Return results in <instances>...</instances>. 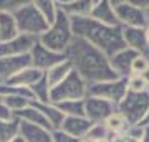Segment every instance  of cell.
I'll use <instances>...</instances> for the list:
<instances>
[{
  "instance_id": "34",
  "label": "cell",
  "mask_w": 149,
  "mask_h": 142,
  "mask_svg": "<svg viewBox=\"0 0 149 142\" xmlns=\"http://www.w3.org/2000/svg\"><path fill=\"white\" fill-rule=\"evenodd\" d=\"M25 0H0V13L13 15L20 7H23Z\"/></svg>"
},
{
  "instance_id": "4",
  "label": "cell",
  "mask_w": 149,
  "mask_h": 142,
  "mask_svg": "<svg viewBox=\"0 0 149 142\" xmlns=\"http://www.w3.org/2000/svg\"><path fill=\"white\" fill-rule=\"evenodd\" d=\"M13 18L20 35L40 38L48 30V23L35 7V2H25L23 7H20L13 13Z\"/></svg>"
},
{
  "instance_id": "29",
  "label": "cell",
  "mask_w": 149,
  "mask_h": 142,
  "mask_svg": "<svg viewBox=\"0 0 149 142\" xmlns=\"http://www.w3.org/2000/svg\"><path fill=\"white\" fill-rule=\"evenodd\" d=\"M0 96L2 98H5V96H20V98L33 101V94H32V91H30V88L15 86V84H8V83L0 84Z\"/></svg>"
},
{
  "instance_id": "21",
  "label": "cell",
  "mask_w": 149,
  "mask_h": 142,
  "mask_svg": "<svg viewBox=\"0 0 149 142\" xmlns=\"http://www.w3.org/2000/svg\"><path fill=\"white\" fill-rule=\"evenodd\" d=\"M71 71H73V66H71V63L68 60H65V61L58 63L56 66H53L52 69H48L45 73V76H47V81L50 84V88H55L56 84H60Z\"/></svg>"
},
{
  "instance_id": "19",
  "label": "cell",
  "mask_w": 149,
  "mask_h": 142,
  "mask_svg": "<svg viewBox=\"0 0 149 142\" xmlns=\"http://www.w3.org/2000/svg\"><path fill=\"white\" fill-rule=\"evenodd\" d=\"M52 132L53 131H50V129L20 122V136L23 137L25 142H53Z\"/></svg>"
},
{
  "instance_id": "28",
  "label": "cell",
  "mask_w": 149,
  "mask_h": 142,
  "mask_svg": "<svg viewBox=\"0 0 149 142\" xmlns=\"http://www.w3.org/2000/svg\"><path fill=\"white\" fill-rule=\"evenodd\" d=\"M33 94V101L35 103H42V104H48L50 103V93H52V88H50V84L47 81V76H43L40 81L33 84L32 88H30Z\"/></svg>"
},
{
  "instance_id": "38",
  "label": "cell",
  "mask_w": 149,
  "mask_h": 142,
  "mask_svg": "<svg viewBox=\"0 0 149 142\" xmlns=\"http://www.w3.org/2000/svg\"><path fill=\"white\" fill-rule=\"evenodd\" d=\"M144 18H146V23L149 25V5L144 8Z\"/></svg>"
},
{
  "instance_id": "32",
  "label": "cell",
  "mask_w": 149,
  "mask_h": 142,
  "mask_svg": "<svg viewBox=\"0 0 149 142\" xmlns=\"http://www.w3.org/2000/svg\"><path fill=\"white\" fill-rule=\"evenodd\" d=\"M128 91H131V93H146V91H149V83L146 81L144 76L131 74L128 78Z\"/></svg>"
},
{
  "instance_id": "33",
  "label": "cell",
  "mask_w": 149,
  "mask_h": 142,
  "mask_svg": "<svg viewBox=\"0 0 149 142\" xmlns=\"http://www.w3.org/2000/svg\"><path fill=\"white\" fill-rule=\"evenodd\" d=\"M149 69V56L146 55H138L136 60L133 61V66H131V74H136V76H144Z\"/></svg>"
},
{
  "instance_id": "18",
  "label": "cell",
  "mask_w": 149,
  "mask_h": 142,
  "mask_svg": "<svg viewBox=\"0 0 149 142\" xmlns=\"http://www.w3.org/2000/svg\"><path fill=\"white\" fill-rule=\"evenodd\" d=\"M15 119H18L20 122H25V124H32V126H38V127H43V129H50L53 131L50 122L47 121V117L42 114V111L38 109L37 106H33V103H30L28 107L22 109L20 112H15L13 114Z\"/></svg>"
},
{
  "instance_id": "43",
  "label": "cell",
  "mask_w": 149,
  "mask_h": 142,
  "mask_svg": "<svg viewBox=\"0 0 149 142\" xmlns=\"http://www.w3.org/2000/svg\"><path fill=\"white\" fill-rule=\"evenodd\" d=\"M78 142H91V141H88V139H80Z\"/></svg>"
},
{
  "instance_id": "24",
  "label": "cell",
  "mask_w": 149,
  "mask_h": 142,
  "mask_svg": "<svg viewBox=\"0 0 149 142\" xmlns=\"http://www.w3.org/2000/svg\"><path fill=\"white\" fill-rule=\"evenodd\" d=\"M65 117H83L85 116V99L65 101L60 104H55ZM86 117V116H85Z\"/></svg>"
},
{
  "instance_id": "14",
  "label": "cell",
  "mask_w": 149,
  "mask_h": 142,
  "mask_svg": "<svg viewBox=\"0 0 149 142\" xmlns=\"http://www.w3.org/2000/svg\"><path fill=\"white\" fill-rule=\"evenodd\" d=\"M56 7L70 18H80V17H90L95 7V0H61L56 2Z\"/></svg>"
},
{
  "instance_id": "16",
  "label": "cell",
  "mask_w": 149,
  "mask_h": 142,
  "mask_svg": "<svg viewBox=\"0 0 149 142\" xmlns=\"http://www.w3.org/2000/svg\"><path fill=\"white\" fill-rule=\"evenodd\" d=\"M123 40L124 45L131 50H134L139 55H146L149 53V45L146 40V32L144 28H123Z\"/></svg>"
},
{
  "instance_id": "36",
  "label": "cell",
  "mask_w": 149,
  "mask_h": 142,
  "mask_svg": "<svg viewBox=\"0 0 149 142\" xmlns=\"http://www.w3.org/2000/svg\"><path fill=\"white\" fill-rule=\"evenodd\" d=\"M10 119H13V114L7 109L3 103H0V122L2 121H10Z\"/></svg>"
},
{
  "instance_id": "11",
  "label": "cell",
  "mask_w": 149,
  "mask_h": 142,
  "mask_svg": "<svg viewBox=\"0 0 149 142\" xmlns=\"http://www.w3.org/2000/svg\"><path fill=\"white\" fill-rule=\"evenodd\" d=\"M32 66L30 55H20V56H7L0 58V79L2 83H8L12 78L23 71L25 68Z\"/></svg>"
},
{
  "instance_id": "37",
  "label": "cell",
  "mask_w": 149,
  "mask_h": 142,
  "mask_svg": "<svg viewBox=\"0 0 149 142\" xmlns=\"http://www.w3.org/2000/svg\"><path fill=\"white\" fill-rule=\"evenodd\" d=\"M141 142H149V127H144V134H143Z\"/></svg>"
},
{
  "instance_id": "23",
  "label": "cell",
  "mask_w": 149,
  "mask_h": 142,
  "mask_svg": "<svg viewBox=\"0 0 149 142\" xmlns=\"http://www.w3.org/2000/svg\"><path fill=\"white\" fill-rule=\"evenodd\" d=\"M33 106H37L38 109L42 111V114L45 117H47V121L50 122V126H52V129H60V126H61V122H63L65 116L60 112V109L56 107L55 104H52V103H48V104H42V103H35V101H32Z\"/></svg>"
},
{
  "instance_id": "1",
  "label": "cell",
  "mask_w": 149,
  "mask_h": 142,
  "mask_svg": "<svg viewBox=\"0 0 149 142\" xmlns=\"http://www.w3.org/2000/svg\"><path fill=\"white\" fill-rule=\"evenodd\" d=\"M65 56L88 84L118 79V74L113 71L106 55L78 37H73Z\"/></svg>"
},
{
  "instance_id": "40",
  "label": "cell",
  "mask_w": 149,
  "mask_h": 142,
  "mask_svg": "<svg viewBox=\"0 0 149 142\" xmlns=\"http://www.w3.org/2000/svg\"><path fill=\"white\" fill-rule=\"evenodd\" d=\"M144 32H146V40H148V45H149V25L144 28ZM148 55H149V53H148Z\"/></svg>"
},
{
  "instance_id": "6",
  "label": "cell",
  "mask_w": 149,
  "mask_h": 142,
  "mask_svg": "<svg viewBox=\"0 0 149 142\" xmlns=\"http://www.w3.org/2000/svg\"><path fill=\"white\" fill-rule=\"evenodd\" d=\"M86 96H88V83L73 69L61 83L56 84L55 88H52L50 103L60 104V103H65V101L86 99Z\"/></svg>"
},
{
  "instance_id": "15",
  "label": "cell",
  "mask_w": 149,
  "mask_h": 142,
  "mask_svg": "<svg viewBox=\"0 0 149 142\" xmlns=\"http://www.w3.org/2000/svg\"><path fill=\"white\" fill-rule=\"evenodd\" d=\"M90 18L108 26H121L116 18L111 0H95V7L90 13Z\"/></svg>"
},
{
  "instance_id": "9",
  "label": "cell",
  "mask_w": 149,
  "mask_h": 142,
  "mask_svg": "<svg viewBox=\"0 0 149 142\" xmlns=\"http://www.w3.org/2000/svg\"><path fill=\"white\" fill-rule=\"evenodd\" d=\"M116 112V106L109 101L86 96L85 99V116L91 124H104L108 117Z\"/></svg>"
},
{
  "instance_id": "35",
  "label": "cell",
  "mask_w": 149,
  "mask_h": 142,
  "mask_svg": "<svg viewBox=\"0 0 149 142\" xmlns=\"http://www.w3.org/2000/svg\"><path fill=\"white\" fill-rule=\"evenodd\" d=\"M52 136H53V142H78V139L68 136L66 132L60 131V129H55V131L52 132Z\"/></svg>"
},
{
  "instance_id": "17",
  "label": "cell",
  "mask_w": 149,
  "mask_h": 142,
  "mask_svg": "<svg viewBox=\"0 0 149 142\" xmlns=\"http://www.w3.org/2000/svg\"><path fill=\"white\" fill-rule=\"evenodd\" d=\"M91 124L85 116L83 117H65L61 126H60V131L66 132L68 136L74 137V139H85L88 131L91 129Z\"/></svg>"
},
{
  "instance_id": "41",
  "label": "cell",
  "mask_w": 149,
  "mask_h": 142,
  "mask_svg": "<svg viewBox=\"0 0 149 142\" xmlns=\"http://www.w3.org/2000/svg\"><path fill=\"white\" fill-rule=\"evenodd\" d=\"M10 142H25V141H23V137L22 136H18V137H15L13 141H10Z\"/></svg>"
},
{
  "instance_id": "25",
  "label": "cell",
  "mask_w": 149,
  "mask_h": 142,
  "mask_svg": "<svg viewBox=\"0 0 149 142\" xmlns=\"http://www.w3.org/2000/svg\"><path fill=\"white\" fill-rule=\"evenodd\" d=\"M104 126L108 127V131H109L111 136H121V134H126V132L129 131V127H131L128 124V121H126L118 111L116 112H113L111 116L104 121Z\"/></svg>"
},
{
  "instance_id": "27",
  "label": "cell",
  "mask_w": 149,
  "mask_h": 142,
  "mask_svg": "<svg viewBox=\"0 0 149 142\" xmlns=\"http://www.w3.org/2000/svg\"><path fill=\"white\" fill-rule=\"evenodd\" d=\"M20 136V121L18 119H10V121L0 122V142H10L15 137Z\"/></svg>"
},
{
  "instance_id": "39",
  "label": "cell",
  "mask_w": 149,
  "mask_h": 142,
  "mask_svg": "<svg viewBox=\"0 0 149 142\" xmlns=\"http://www.w3.org/2000/svg\"><path fill=\"white\" fill-rule=\"evenodd\" d=\"M143 127H149V112H148V116H146V119L143 121V124H141Z\"/></svg>"
},
{
  "instance_id": "31",
  "label": "cell",
  "mask_w": 149,
  "mask_h": 142,
  "mask_svg": "<svg viewBox=\"0 0 149 142\" xmlns=\"http://www.w3.org/2000/svg\"><path fill=\"white\" fill-rule=\"evenodd\" d=\"M109 137H111V134H109V131L104 124H93L85 139H88L91 142H98V141H109Z\"/></svg>"
},
{
  "instance_id": "30",
  "label": "cell",
  "mask_w": 149,
  "mask_h": 142,
  "mask_svg": "<svg viewBox=\"0 0 149 142\" xmlns=\"http://www.w3.org/2000/svg\"><path fill=\"white\" fill-rule=\"evenodd\" d=\"M2 103L5 104V107L10 111L12 114H15V112H20L22 109H25L30 106L32 101L30 99H25V98H20V96H5Z\"/></svg>"
},
{
  "instance_id": "10",
  "label": "cell",
  "mask_w": 149,
  "mask_h": 142,
  "mask_svg": "<svg viewBox=\"0 0 149 142\" xmlns=\"http://www.w3.org/2000/svg\"><path fill=\"white\" fill-rule=\"evenodd\" d=\"M30 58H32V66L33 68L40 69L43 73H47L48 69H52L53 66H56L58 63L65 61L66 56L63 53H56L45 48L40 42H37V45L32 48L30 51Z\"/></svg>"
},
{
  "instance_id": "7",
  "label": "cell",
  "mask_w": 149,
  "mask_h": 142,
  "mask_svg": "<svg viewBox=\"0 0 149 142\" xmlns=\"http://www.w3.org/2000/svg\"><path fill=\"white\" fill-rule=\"evenodd\" d=\"M128 93V79L118 78L113 81H103L96 84H88V96L109 101L118 106Z\"/></svg>"
},
{
  "instance_id": "45",
  "label": "cell",
  "mask_w": 149,
  "mask_h": 142,
  "mask_svg": "<svg viewBox=\"0 0 149 142\" xmlns=\"http://www.w3.org/2000/svg\"><path fill=\"white\" fill-rule=\"evenodd\" d=\"M2 99H3V98H2V96H0V103H2Z\"/></svg>"
},
{
  "instance_id": "2",
  "label": "cell",
  "mask_w": 149,
  "mask_h": 142,
  "mask_svg": "<svg viewBox=\"0 0 149 142\" xmlns=\"http://www.w3.org/2000/svg\"><path fill=\"white\" fill-rule=\"evenodd\" d=\"M71 28L74 37L98 48L108 58H111L113 55L126 48L121 26H108L90 17H80V18H71Z\"/></svg>"
},
{
  "instance_id": "22",
  "label": "cell",
  "mask_w": 149,
  "mask_h": 142,
  "mask_svg": "<svg viewBox=\"0 0 149 142\" xmlns=\"http://www.w3.org/2000/svg\"><path fill=\"white\" fill-rule=\"evenodd\" d=\"M18 35L20 33H18V28H17L13 15L0 13V43L10 42V40L17 38Z\"/></svg>"
},
{
  "instance_id": "20",
  "label": "cell",
  "mask_w": 149,
  "mask_h": 142,
  "mask_svg": "<svg viewBox=\"0 0 149 142\" xmlns=\"http://www.w3.org/2000/svg\"><path fill=\"white\" fill-rule=\"evenodd\" d=\"M43 76H45V73H43V71H40V69L30 66V68H25L23 71H20L15 78H12L10 81H8V84L23 86V88H32L33 84L37 83V81H40Z\"/></svg>"
},
{
  "instance_id": "12",
  "label": "cell",
  "mask_w": 149,
  "mask_h": 142,
  "mask_svg": "<svg viewBox=\"0 0 149 142\" xmlns=\"http://www.w3.org/2000/svg\"><path fill=\"white\" fill-rule=\"evenodd\" d=\"M38 38L27 37V35H18L10 42L0 43V58L7 56H20V55H30L32 48L37 45Z\"/></svg>"
},
{
  "instance_id": "26",
  "label": "cell",
  "mask_w": 149,
  "mask_h": 142,
  "mask_svg": "<svg viewBox=\"0 0 149 142\" xmlns=\"http://www.w3.org/2000/svg\"><path fill=\"white\" fill-rule=\"evenodd\" d=\"M35 7H37L38 12L42 13V17L45 18L48 26L53 25L55 20H56V17H58L56 2H53V0H35Z\"/></svg>"
},
{
  "instance_id": "13",
  "label": "cell",
  "mask_w": 149,
  "mask_h": 142,
  "mask_svg": "<svg viewBox=\"0 0 149 142\" xmlns=\"http://www.w3.org/2000/svg\"><path fill=\"white\" fill-rule=\"evenodd\" d=\"M138 55L139 53H136L134 50L126 46L109 58V64H111L113 71L118 74V78L128 79L131 76V66H133V61L136 60Z\"/></svg>"
},
{
  "instance_id": "46",
  "label": "cell",
  "mask_w": 149,
  "mask_h": 142,
  "mask_svg": "<svg viewBox=\"0 0 149 142\" xmlns=\"http://www.w3.org/2000/svg\"><path fill=\"white\" fill-rule=\"evenodd\" d=\"M0 84H3V83H2V79H0Z\"/></svg>"
},
{
  "instance_id": "42",
  "label": "cell",
  "mask_w": 149,
  "mask_h": 142,
  "mask_svg": "<svg viewBox=\"0 0 149 142\" xmlns=\"http://www.w3.org/2000/svg\"><path fill=\"white\" fill-rule=\"evenodd\" d=\"M144 78H146V81H148V83H149V69H148V73L144 74Z\"/></svg>"
},
{
  "instance_id": "8",
  "label": "cell",
  "mask_w": 149,
  "mask_h": 142,
  "mask_svg": "<svg viewBox=\"0 0 149 142\" xmlns=\"http://www.w3.org/2000/svg\"><path fill=\"white\" fill-rule=\"evenodd\" d=\"M116 18L121 28H146L144 10L136 7L131 0H111Z\"/></svg>"
},
{
  "instance_id": "44",
  "label": "cell",
  "mask_w": 149,
  "mask_h": 142,
  "mask_svg": "<svg viewBox=\"0 0 149 142\" xmlns=\"http://www.w3.org/2000/svg\"><path fill=\"white\" fill-rule=\"evenodd\" d=\"M98 142H109V141H98Z\"/></svg>"
},
{
  "instance_id": "5",
  "label": "cell",
  "mask_w": 149,
  "mask_h": 142,
  "mask_svg": "<svg viewBox=\"0 0 149 142\" xmlns=\"http://www.w3.org/2000/svg\"><path fill=\"white\" fill-rule=\"evenodd\" d=\"M116 111L128 121L129 126H141L149 112V91L146 93L128 91L123 101L116 106Z\"/></svg>"
},
{
  "instance_id": "3",
  "label": "cell",
  "mask_w": 149,
  "mask_h": 142,
  "mask_svg": "<svg viewBox=\"0 0 149 142\" xmlns=\"http://www.w3.org/2000/svg\"><path fill=\"white\" fill-rule=\"evenodd\" d=\"M73 37L74 35H73V28H71V18L68 15H65L61 10H58V17H56L55 23L48 26V30L38 38V42L52 51L65 55Z\"/></svg>"
}]
</instances>
